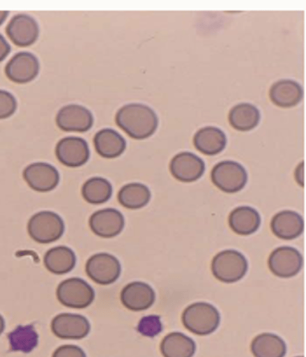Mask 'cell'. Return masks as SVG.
I'll return each mask as SVG.
<instances>
[{
	"mask_svg": "<svg viewBox=\"0 0 306 357\" xmlns=\"http://www.w3.org/2000/svg\"><path fill=\"white\" fill-rule=\"evenodd\" d=\"M56 297L62 305L80 309L91 304L95 298V292L85 280L79 278H70L58 285Z\"/></svg>",
	"mask_w": 306,
	"mask_h": 357,
	"instance_id": "obj_5",
	"label": "cell"
},
{
	"mask_svg": "<svg viewBox=\"0 0 306 357\" xmlns=\"http://www.w3.org/2000/svg\"><path fill=\"white\" fill-rule=\"evenodd\" d=\"M75 264L76 256L74 252L63 245L49 249L44 256L45 266L49 271L56 275L70 272Z\"/></svg>",
	"mask_w": 306,
	"mask_h": 357,
	"instance_id": "obj_24",
	"label": "cell"
},
{
	"mask_svg": "<svg viewBox=\"0 0 306 357\" xmlns=\"http://www.w3.org/2000/svg\"><path fill=\"white\" fill-rule=\"evenodd\" d=\"M298 357H303V356H298Z\"/></svg>",
	"mask_w": 306,
	"mask_h": 357,
	"instance_id": "obj_36",
	"label": "cell"
},
{
	"mask_svg": "<svg viewBox=\"0 0 306 357\" xmlns=\"http://www.w3.org/2000/svg\"><path fill=\"white\" fill-rule=\"evenodd\" d=\"M248 264L245 256L235 250H225L213 259L211 270L220 281L232 283L240 280L246 274Z\"/></svg>",
	"mask_w": 306,
	"mask_h": 357,
	"instance_id": "obj_3",
	"label": "cell"
},
{
	"mask_svg": "<svg viewBox=\"0 0 306 357\" xmlns=\"http://www.w3.org/2000/svg\"><path fill=\"white\" fill-rule=\"evenodd\" d=\"M5 328V321L3 317L0 314V335L3 333Z\"/></svg>",
	"mask_w": 306,
	"mask_h": 357,
	"instance_id": "obj_35",
	"label": "cell"
},
{
	"mask_svg": "<svg viewBox=\"0 0 306 357\" xmlns=\"http://www.w3.org/2000/svg\"><path fill=\"white\" fill-rule=\"evenodd\" d=\"M6 74L12 81L25 83L33 79L39 71V61L32 53L16 54L6 66Z\"/></svg>",
	"mask_w": 306,
	"mask_h": 357,
	"instance_id": "obj_15",
	"label": "cell"
},
{
	"mask_svg": "<svg viewBox=\"0 0 306 357\" xmlns=\"http://www.w3.org/2000/svg\"><path fill=\"white\" fill-rule=\"evenodd\" d=\"M8 15V11H0V25L4 22Z\"/></svg>",
	"mask_w": 306,
	"mask_h": 357,
	"instance_id": "obj_34",
	"label": "cell"
},
{
	"mask_svg": "<svg viewBox=\"0 0 306 357\" xmlns=\"http://www.w3.org/2000/svg\"><path fill=\"white\" fill-rule=\"evenodd\" d=\"M250 347L255 357H284L286 352L284 341L278 335L270 333L256 336Z\"/></svg>",
	"mask_w": 306,
	"mask_h": 357,
	"instance_id": "obj_25",
	"label": "cell"
},
{
	"mask_svg": "<svg viewBox=\"0 0 306 357\" xmlns=\"http://www.w3.org/2000/svg\"><path fill=\"white\" fill-rule=\"evenodd\" d=\"M52 357H86L82 348L76 345L66 344L59 347Z\"/></svg>",
	"mask_w": 306,
	"mask_h": 357,
	"instance_id": "obj_32",
	"label": "cell"
},
{
	"mask_svg": "<svg viewBox=\"0 0 306 357\" xmlns=\"http://www.w3.org/2000/svg\"><path fill=\"white\" fill-rule=\"evenodd\" d=\"M227 141L224 132L215 126H206L199 129L193 139L195 148L208 155H216L223 151Z\"/></svg>",
	"mask_w": 306,
	"mask_h": 357,
	"instance_id": "obj_20",
	"label": "cell"
},
{
	"mask_svg": "<svg viewBox=\"0 0 306 357\" xmlns=\"http://www.w3.org/2000/svg\"><path fill=\"white\" fill-rule=\"evenodd\" d=\"M13 351L31 352L38 343V335L32 325L18 326L8 335Z\"/></svg>",
	"mask_w": 306,
	"mask_h": 357,
	"instance_id": "obj_28",
	"label": "cell"
},
{
	"mask_svg": "<svg viewBox=\"0 0 306 357\" xmlns=\"http://www.w3.org/2000/svg\"><path fill=\"white\" fill-rule=\"evenodd\" d=\"M55 153L60 162L70 167L84 165L90 156L87 142L78 137H67L61 139L56 144Z\"/></svg>",
	"mask_w": 306,
	"mask_h": 357,
	"instance_id": "obj_10",
	"label": "cell"
},
{
	"mask_svg": "<svg viewBox=\"0 0 306 357\" xmlns=\"http://www.w3.org/2000/svg\"><path fill=\"white\" fill-rule=\"evenodd\" d=\"M87 275L95 282L106 285L114 282L120 276L121 266L117 258L108 253H97L86 261Z\"/></svg>",
	"mask_w": 306,
	"mask_h": 357,
	"instance_id": "obj_7",
	"label": "cell"
},
{
	"mask_svg": "<svg viewBox=\"0 0 306 357\" xmlns=\"http://www.w3.org/2000/svg\"><path fill=\"white\" fill-rule=\"evenodd\" d=\"M269 95L272 102L276 105L291 107L300 102L303 96V90L297 82L285 79L274 83Z\"/></svg>",
	"mask_w": 306,
	"mask_h": 357,
	"instance_id": "obj_19",
	"label": "cell"
},
{
	"mask_svg": "<svg viewBox=\"0 0 306 357\" xmlns=\"http://www.w3.org/2000/svg\"><path fill=\"white\" fill-rule=\"evenodd\" d=\"M23 177L31 188L38 192H48L59 184L60 176L57 169L46 162H34L23 172Z\"/></svg>",
	"mask_w": 306,
	"mask_h": 357,
	"instance_id": "obj_11",
	"label": "cell"
},
{
	"mask_svg": "<svg viewBox=\"0 0 306 357\" xmlns=\"http://www.w3.org/2000/svg\"><path fill=\"white\" fill-rule=\"evenodd\" d=\"M29 236L40 243H49L59 239L65 230L62 218L56 213L43 211L36 213L27 225Z\"/></svg>",
	"mask_w": 306,
	"mask_h": 357,
	"instance_id": "obj_4",
	"label": "cell"
},
{
	"mask_svg": "<svg viewBox=\"0 0 306 357\" xmlns=\"http://www.w3.org/2000/svg\"><path fill=\"white\" fill-rule=\"evenodd\" d=\"M270 227L276 236L291 240L301 235L304 229V222L301 215L296 211L284 210L273 216Z\"/></svg>",
	"mask_w": 306,
	"mask_h": 357,
	"instance_id": "obj_18",
	"label": "cell"
},
{
	"mask_svg": "<svg viewBox=\"0 0 306 357\" xmlns=\"http://www.w3.org/2000/svg\"><path fill=\"white\" fill-rule=\"evenodd\" d=\"M124 222L123 214L112 208L97 211L89 218L92 231L103 238H112L119 234L123 229Z\"/></svg>",
	"mask_w": 306,
	"mask_h": 357,
	"instance_id": "obj_14",
	"label": "cell"
},
{
	"mask_svg": "<svg viewBox=\"0 0 306 357\" xmlns=\"http://www.w3.org/2000/svg\"><path fill=\"white\" fill-rule=\"evenodd\" d=\"M211 176L215 185L229 193L240 191L247 181V174L244 167L233 160H224L215 165Z\"/></svg>",
	"mask_w": 306,
	"mask_h": 357,
	"instance_id": "obj_6",
	"label": "cell"
},
{
	"mask_svg": "<svg viewBox=\"0 0 306 357\" xmlns=\"http://www.w3.org/2000/svg\"><path fill=\"white\" fill-rule=\"evenodd\" d=\"M155 300L153 288L143 282H132L125 285L121 292L122 304L133 311H141L149 308Z\"/></svg>",
	"mask_w": 306,
	"mask_h": 357,
	"instance_id": "obj_16",
	"label": "cell"
},
{
	"mask_svg": "<svg viewBox=\"0 0 306 357\" xmlns=\"http://www.w3.org/2000/svg\"><path fill=\"white\" fill-rule=\"evenodd\" d=\"M16 107L15 97L8 91L0 90V119H5L12 115Z\"/></svg>",
	"mask_w": 306,
	"mask_h": 357,
	"instance_id": "obj_31",
	"label": "cell"
},
{
	"mask_svg": "<svg viewBox=\"0 0 306 357\" xmlns=\"http://www.w3.org/2000/svg\"><path fill=\"white\" fill-rule=\"evenodd\" d=\"M56 121L63 130L85 132L92 127L93 116L84 106L71 104L63 107L59 111Z\"/></svg>",
	"mask_w": 306,
	"mask_h": 357,
	"instance_id": "obj_13",
	"label": "cell"
},
{
	"mask_svg": "<svg viewBox=\"0 0 306 357\" xmlns=\"http://www.w3.org/2000/svg\"><path fill=\"white\" fill-rule=\"evenodd\" d=\"M116 122L132 138L143 139L155 132L158 119L148 106L141 103H130L118 110Z\"/></svg>",
	"mask_w": 306,
	"mask_h": 357,
	"instance_id": "obj_1",
	"label": "cell"
},
{
	"mask_svg": "<svg viewBox=\"0 0 306 357\" xmlns=\"http://www.w3.org/2000/svg\"><path fill=\"white\" fill-rule=\"evenodd\" d=\"M84 199L93 204L107 202L112 195V184L102 177H92L87 180L82 188Z\"/></svg>",
	"mask_w": 306,
	"mask_h": 357,
	"instance_id": "obj_29",
	"label": "cell"
},
{
	"mask_svg": "<svg viewBox=\"0 0 306 357\" xmlns=\"http://www.w3.org/2000/svg\"><path fill=\"white\" fill-rule=\"evenodd\" d=\"M229 225L236 234L250 235L259 229L261 225V217L254 208L242 206L236 208L230 213Z\"/></svg>",
	"mask_w": 306,
	"mask_h": 357,
	"instance_id": "obj_22",
	"label": "cell"
},
{
	"mask_svg": "<svg viewBox=\"0 0 306 357\" xmlns=\"http://www.w3.org/2000/svg\"><path fill=\"white\" fill-rule=\"evenodd\" d=\"M220 315L211 304L197 302L188 306L182 314L184 326L192 333L206 335L214 332L218 327Z\"/></svg>",
	"mask_w": 306,
	"mask_h": 357,
	"instance_id": "obj_2",
	"label": "cell"
},
{
	"mask_svg": "<svg viewBox=\"0 0 306 357\" xmlns=\"http://www.w3.org/2000/svg\"><path fill=\"white\" fill-rule=\"evenodd\" d=\"M195 350L194 340L180 332L169 333L160 344V351L164 357H192Z\"/></svg>",
	"mask_w": 306,
	"mask_h": 357,
	"instance_id": "obj_23",
	"label": "cell"
},
{
	"mask_svg": "<svg viewBox=\"0 0 306 357\" xmlns=\"http://www.w3.org/2000/svg\"><path fill=\"white\" fill-rule=\"evenodd\" d=\"M261 119L257 107L248 102L239 103L233 107L229 114V121L233 128L240 131H248L255 128Z\"/></svg>",
	"mask_w": 306,
	"mask_h": 357,
	"instance_id": "obj_26",
	"label": "cell"
},
{
	"mask_svg": "<svg viewBox=\"0 0 306 357\" xmlns=\"http://www.w3.org/2000/svg\"><path fill=\"white\" fill-rule=\"evenodd\" d=\"M169 169L171 174L182 182H192L204 173L205 163L201 158L191 152H181L171 160Z\"/></svg>",
	"mask_w": 306,
	"mask_h": 357,
	"instance_id": "obj_12",
	"label": "cell"
},
{
	"mask_svg": "<svg viewBox=\"0 0 306 357\" xmlns=\"http://www.w3.org/2000/svg\"><path fill=\"white\" fill-rule=\"evenodd\" d=\"M90 328L88 319L77 314L61 313L51 322L53 333L61 339H82L89 334Z\"/></svg>",
	"mask_w": 306,
	"mask_h": 357,
	"instance_id": "obj_9",
	"label": "cell"
},
{
	"mask_svg": "<svg viewBox=\"0 0 306 357\" xmlns=\"http://www.w3.org/2000/svg\"><path fill=\"white\" fill-rule=\"evenodd\" d=\"M151 195V191L146 185L139 183H130L120 189L118 200L127 208L137 209L148 203Z\"/></svg>",
	"mask_w": 306,
	"mask_h": 357,
	"instance_id": "obj_27",
	"label": "cell"
},
{
	"mask_svg": "<svg viewBox=\"0 0 306 357\" xmlns=\"http://www.w3.org/2000/svg\"><path fill=\"white\" fill-rule=\"evenodd\" d=\"M10 47L4 37L0 34V61L3 60L9 54Z\"/></svg>",
	"mask_w": 306,
	"mask_h": 357,
	"instance_id": "obj_33",
	"label": "cell"
},
{
	"mask_svg": "<svg viewBox=\"0 0 306 357\" xmlns=\"http://www.w3.org/2000/svg\"><path fill=\"white\" fill-rule=\"evenodd\" d=\"M137 331L144 336L155 337L162 331V324L158 315H148L139 321Z\"/></svg>",
	"mask_w": 306,
	"mask_h": 357,
	"instance_id": "obj_30",
	"label": "cell"
},
{
	"mask_svg": "<svg viewBox=\"0 0 306 357\" xmlns=\"http://www.w3.org/2000/svg\"><path fill=\"white\" fill-rule=\"evenodd\" d=\"M270 271L280 278H291L299 273L303 266V257L294 248L282 246L275 249L269 256Z\"/></svg>",
	"mask_w": 306,
	"mask_h": 357,
	"instance_id": "obj_8",
	"label": "cell"
},
{
	"mask_svg": "<svg viewBox=\"0 0 306 357\" xmlns=\"http://www.w3.org/2000/svg\"><path fill=\"white\" fill-rule=\"evenodd\" d=\"M6 32L17 45L25 47L33 44L37 39L39 28L36 21L29 15H15L8 23Z\"/></svg>",
	"mask_w": 306,
	"mask_h": 357,
	"instance_id": "obj_17",
	"label": "cell"
},
{
	"mask_svg": "<svg viewBox=\"0 0 306 357\" xmlns=\"http://www.w3.org/2000/svg\"><path fill=\"white\" fill-rule=\"evenodd\" d=\"M97 153L103 158H114L121 155L126 148L125 139L116 130L104 128L93 139Z\"/></svg>",
	"mask_w": 306,
	"mask_h": 357,
	"instance_id": "obj_21",
	"label": "cell"
}]
</instances>
